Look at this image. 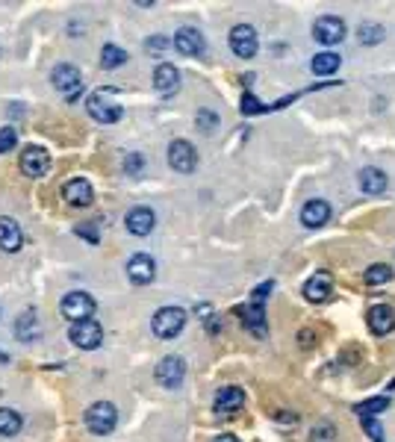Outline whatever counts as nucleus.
<instances>
[{
    "label": "nucleus",
    "instance_id": "nucleus-27",
    "mask_svg": "<svg viewBox=\"0 0 395 442\" xmlns=\"http://www.w3.org/2000/svg\"><path fill=\"white\" fill-rule=\"evenodd\" d=\"M386 407H389V398L378 395V398H369V401H363V404H357L354 410H357V416H360V419H372V416L384 413Z\"/></svg>",
    "mask_w": 395,
    "mask_h": 442
},
{
    "label": "nucleus",
    "instance_id": "nucleus-18",
    "mask_svg": "<svg viewBox=\"0 0 395 442\" xmlns=\"http://www.w3.org/2000/svg\"><path fill=\"white\" fill-rule=\"evenodd\" d=\"M124 225H127V230L133 236H148L153 230V225H156V215L148 207H133L127 212V218H124Z\"/></svg>",
    "mask_w": 395,
    "mask_h": 442
},
{
    "label": "nucleus",
    "instance_id": "nucleus-9",
    "mask_svg": "<svg viewBox=\"0 0 395 442\" xmlns=\"http://www.w3.org/2000/svg\"><path fill=\"white\" fill-rule=\"evenodd\" d=\"M313 36H315V42H322V45H337L345 38V21L337 15H325L313 24Z\"/></svg>",
    "mask_w": 395,
    "mask_h": 442
},
{
    "label": "nucleus",
    "instance_id": "nucleus-11",
    "mask_svg": "<svg viewBox=\"0 0 395 442\" xmlns=\"http://www.w3.org/2000/svg\"><path fill=\"white\" fill-rule=\"evenodd\" d=\"M366 325L374 336H386L395 330V310L386 307V304H374L369 313H366Z\"/></svg>",
    "mask_w": 395,
    "mask_h": 442
},
{
    "label": "nucleus",
    "instance_id": "nucleus-30",
    "mask_svg": "<svg viewBox=\"0 0 395 442\" xmlns=\"http://www.w3.org/2000/svg\"><path fill=\"white\" fill-rule=\"evenodd\" d=\"M360 42H363V45H378V42H384V27H381V24H360Z\"/></svg>",
    "mask_w": 395,
    "mask_h": 442
},
{
    "label": "nucleus",
    "instance_id": "nucleus-2",
    "mask_svg": "<svg viewBox=\"0 0 395 442\" xmlns=\"http://www.w3.org/2000/svg\"><path fill=\"white\" fill-rule=\"evenodd\" d=\"M115 421H118V410H115V404H109V401H94V404L86 410V428L97 436L112 433Z\"/></svg>",
    "mask_w": 395,
    "mask_h": 442
},
{
    "label": "nucleus",
    "instance_id": "nucleus-17",
    "mask_svg": "<svg viewBox=\"0 0 395 442\" xmlns=\"http://www.w3.org/2000/svg\"><path fill=\"white\" fill-rule=\"evenodd\" d=\"M174 48L180 50L183 56H201L207 45H204V36L198 33V30L183 27V30H177V33H174Z\"/></svg>",
    "mask_w": 395,
    "mask_h": 442
},
{
    "label": "nucleus",
    "instance_id": "nucleus-36",
    "mask_svg": "<svg viewBox=\"0 0 395 442\" xmlns=\"http://www.w3.org/2000/svg\"><path fill=\"white\" fill-rule=\"evenodd\" d=\"M274 289V284H271V280H269V284H260V286H256L254 289V301H251V304H263V301H266V295Z\"/></svg>",
    "mask_w": 395,
    "mask_h": 442
},
{
    "label": "nucleus",
    "instance_id": "nucleus-5",
    "mask_svg": "<svg viewBox=\"0 0 395 442\" xmlns=\"http://www.w3.org/2000/svg\"><path fill=\"white\" fill-rule=\"evenodd\" d=\"M59 310H63V316L71 321H86L94 316V298L89 292H68L63 298V304H59Z\"/></svg>",
    "mask_w": 395,
    "mask_h": 442
},
{
    "label": "nucleus",
    "instance_id": "nucleus-38",
    "mask_svg": "<svg viewBox=\"0 0 395 442\" xmlns=\"http://www.w3.org/2000/svg\"><path fill=\"white\" fill-rule=\"evenodd\" d=\"M212 442H239V439H236V436H230V433H222V436H215Z\"/></svg>",
    "mask_w": 395,
    "mask_h": 442
},
{
    "label": "nucleus",
    "instance_id": "nucleus-33",
    "mask_svg": "<svg viewBox=\"0 0 395 442\" xmlns=\"http://www.w3.org/2000/svg\"><path fill=\"white\" fill-rule=\"evenodd\" d=\"M215 124H219V118H215L210 109H201V112H198V127H201L204 133H212Z\"/></svg>",
    "mask_w": 395,
    "mask_h": 442
},
{
    "label": "nucleus",
    "instance_id": "nucleus-32",
    "mask_svg": "<svg viewBox=\"0 0 395 442\" xmlns=\"http://www.w3.org/2000/svg\"><path fill=\"white\" fill-rule=\"evenodd\" d=\"M15 142H18L15 130H12V127H0V153L12 151V148H15Z\"/></svg>",
    "mask_w": 395,
    "mask_h": 442
},
{
    "label": "nucleus",
    "instance_id": "nucleus-16",
    "mask_svg": "<svg viewBox=\"0 0 395 442\" xmlns=\"http://www.w3.org/2000/svg\"><path fill=\"white\" fill-rule=\"evenodd\" d=\"M21 242H24V236H21L18 221L9 215H0V251L15 254V251H21Z\"/></svg>",
    "mask_w": 395,
    "mask_h": 442
},
{
    "label": "nucleus",
    "instance_id": "nucleus-34",
    "mask_svg": "<svg viewBox=\"0 0 395 442\" xmlns=\"http://www.w3.org/2000/svg\"><path fill=\"white\" fill-rule=\"evenodd\" d=\"M142 166H145V159H142L139 153H130V156L124 159V168H127V174H139V171H142Z\"/></svg>",
    "mask_w": 395,
    "mask_h": 442
},
{
    "label": "nucleus",
    "instance_id": "nucleus-35",
    "mask_svg": "<svg viewBox=\"0 0 395 442\" xmlns=\"http://www.w3.org/2000/svg\"><path fill=\"white\" fill-rule=\"evenodd\" d=\"M74 233H77V236H86L92 245H97V239H101V236H97V230H94L92 225H77V227H74Z\"/></svg>",
    "mask_w": 395,
    "mask_h": 442
},
{
    "label": "nucleus",
    "instance_id": "nucleus-6",
    "mask_svg": "<svg viewBox=\"0 0 395 442\" xmlns=\"http://www.w3.org/2000/svg\"><path fill=\"white\" fill-rule=\"evenodd\" d=\"M50 83H53V89L63 92L68 100H74L77 95H80V89H83L80 68H74V65H68V63L56 65V68H53V74H50Z\"/></svg>",
    "mask_w": 395,
    "mask_h": 442
},
{
    "label": "nucleus",
    "instance_id": "nucleus-1",
    "mask_svg": "<svg viewBox=\"0 0 395 442\" xmlns=\"http://www.w3.org/2000/svg\"><path fill=\"white\" fill-rule=\"evenodd\" d=\"M183 325H186V310H180V307H163L151 318V330L160 339H174L183 330Z\"/></svg>",
    "mask_w": 395,
    "mask_h": 442
},
{
    "label": "nucleus",
    "instance_id": "nucleus-39",
    "mask_svg": "<svg viewBox=\"0 0 395 442\" xmlns=\"http://www.w3.org/2000/svg\"><path fill=\"white\" fill-rule=\"evenodd\" d=\"M6 360H9V357H6V354H4V351H0V363H6Z\"/></svg>",
    "mask_w": 395,
    "mask_h": 442
},
{
    "label": "nucleus",
    "instance_id": "nucleus-13",
    "mask_svg": "<svg viewBox=\"0 0 395 442\" xmlns=\"http://www.w3.org/2000/svg\"><path fill=\"white\" fill-rule=\"evenodd\" d=\"M127 277L133 280L136 286H145L156 277V263L148 254H133L130 263H127Z\"/></svg>",
    "mask_w": 395,
    "mask_h": 442
},
{
    "label": "nucleus",
    "instance_id": "nucleus-31",
    "mask_svg": "<svg viewBox=\"0 0 395 442\" xmlns=\"http://www.w3.org/2000/svg\"><path fill=\"white\" fill-rule=\"evenodd\" d=\"M266 109H269V107H263L251 92L242 95V112H245V115H256V112H266Z\"/></svg>",
    "mask_w": 395,
    "mask_h": 442
},
{
    "label": "nucleus",
    "instance_id": "nucleus-37",
    "mask_svg": "<svg viewBox=\"0 0 395 442\" xmlns=\"http://www.w3.org/2000/svg\"><path fill=\"white\" fill-rule=\"evenodd\" d=\"M163 48H168L166 38H148V50H163Z\"/></svg>",
    "mask_w": 395,
    "mask_h": 442
},
{
    "label": "nucleus",
    "instance_id": "nucleus-15",
    "mask_svg": "<svg viewBox=\"0 0 395 442\" xmlns=\"http://www.w3.org/2000/svg\"><path fill=\"white\" fill-rule=\"evenodd\" d=\"M63 198L68 200L71 207H89L94 200V189H92L89 180L77 177V180H68V183L63 186Z\"/></svg>",
    "mask_w": 395,
    "mask_h": 442
},
{
    "label": "nucleus",
    "instance_id": "nucleus-4",
    "mask_svg": "<svg viewBox=\"0 0 395 442\" xmlns=\"http://www.w3.org/2000/svg\"><path fill=\"white\" fill-rule=\"evenodd\" d=\"M86 109H89V115L94 118V122H101V124H115L118 118L124 115L121 104H115V100L109 97V92H94L86 100Z\"/></svg>",
    "mask_w": 395,
    "mask_h": 442
},
{
    "label": "nucleus",
    "instance_id": "nucleus-19",
    "mask_svg": "<svg viewBox=\"0 0 395 442\" xmlns=\"http://www.w3.org/2000/svg\"><path fill=\"white\" fill-rule=\"evenodd\" d=\"M328 218H330V204H328V200H322V198H313V200H307V204L301 207V221H304V227H310V230L322 227Z\"/></svg>",
    "mask_w": 395,
    "mask_h": 442
},
{
    "label": "nucleus",
    "instance_id": "nucleus-22",
    "mask_svg": "<svg viewBox=\"0 0 395 442\" xmlns=\"http://www.w3.org/2000/svg\"><path fill=\"white\" fill-rule=\"evenodd\" d=\"M386 174L381 171V168H374V166H369V168H363L360 171V177H357V186L366 192V195H381V192H386Z\"/></svg>",
    "mask_w": 395,
    "mask_h": 442
},
{
    "label": "nucleus",
    "instance_id": "nucleus-21",
    "mask_svg": "<svg viewBox=\"0 0 395 442\" xmlns=\"http://www.w3.org/2000/svg\"><path fill=\"white\" fill-rule=\"evenodd\" d=\"M177 86H180V71H177L171 63H160L153 71V89L160 95H171L177 92Z\"/></svg>",
    "mask_w": 395,
    "mask_h": 442
},
{
    "label": "nucleus",
    "instance_id": "nucleus-8",
    "mask_svg": "<svg viewBox=\"0 0 395 442\" xmlns=\"http://www.w3.org/2000/svg\"><path fill=\"white\" fill-rule=\"evenodd\" d=\"M168 166L174 171H180V174H192L195 171L198 153H195V148L186 142V139H174V142L168 145Z\"/></svg>",
    "mask_w": 395,
    "mask_h": 442
},
{
    "label": "nucleus",
    "instance_id": "nucleus-23",
    "mask_svg": "<svg viewBox=\"0 0 395 442\" xmlns=\"http://www.w3.org/2000/svg\"><path fill=\"white\" fill-rule=\"evenodd\" d=\"M242 313V321H245V328L254 333V336H266V310H263V304H251V307H245V310H239Z\"/></svg>",
    "mask_w": 395,
    "mask_h": 442
},
{
    "label": "nucleus",
    "instance_id": "nucleus-28",
    "mask_svg": "<svg viewBox=\"0 0 395 442\" xmlns=\"http://www.w3.org/2000/svg\"><path fill=\"white\" fill-rule=\"evenodd\" d=\"M124 63H127V53L121 48H118V45H104V50H101V65L104 68H118Z\"/></svg>",
    "mask_w": 395,
    "mask_h": 442
},
{
    "label": "nucleus",
    "instance_id": "nucleus-3",
    "mask_svg": "<svg viewBox=\"0 0 395 442\" xmlns=\"http://www.w3.org/2000/svg\"><path fill=\"white\" fill-rule=\"evenodd\" d=\"M68 339H71V343H74L77 348L94 351V348H101V343H104V328L97 325L94 318L74 321V325L68 328Z\"/></svg>",
    "mask_w": 395,
    "mask_h": 442
},
{
    "label": "nucleus",
    "instance_id": "nucleus-14",
    "mask_svg": "<svg viewBox=\"0 0 395 442\" xmlns=\"http://www.w3.org/2000/svg\"><path fill=\"white\" fill-rule=\"evenodd\" d=\"M330 292H333V277L328 271H315L304 284V298L310 301V304H325V301L330 298Z\"/></svg>",
    "mask_w": 395,
    "mask_h": 442
},
{
    "label": "nucleus",
    "instance_id": "nucleus-10",
    "mask_svg": "<svg viewBox=\"0 0 395 442\" xmlns=\"http://www.w3.org/2000/svg\"><path fill=\"white\" fill-rule=\"evenodd\" d=\"M256 33H254V27H248V24H239V27H233L230 30V50L236 53V56H242V59H251L254 53H256Z\"/></svg>",
    "mask_w": 395,
    "mask_h": 442
},
{
    "label": "nucleus",
    "instance_id": "nucleus-12",
    "mask_svg": "<svg viewBox=\"0 0 395 442\" xmlns=\"http://www.w3.org/2000/svg\"><path fill=\"white\" fill-rule=\"evenodd\" d=\"M21 168H24V174H30V177H45V174L50 171V156H48V151L38 148V145L24 148V153H21Z\"/></svg>",
    "mask_w": 395,
    "mask_h": 442
},
{
    "label": "nucleus",
    "instance_id": "nucleus-7",
    "mask_svg": "<svg viewBox=\"0 0 395 442\" xmlns=\"http://www.w3.org/2000/svg\"><path fill=\"white\" fill-rule=\"evenodd\" d=\"M156 380H160V387L166 389H177L183 384V377H186V363H183V357H163L160 363H156Z\"/></svg>",
    "mask_w": 395,
    "mask_h": 442
},
{
    "label": "nucleus",
    "instance_id": "nucleus-26",
    "mask_svg": "<svg viewBox=\"0 0 395 442\" xmlns=\"http://www.w3.org/2000/svg\"><path fill=\"white\" fill-rule=\"evenodd\" d=\"M363 280H366L369 286L389 284V280H392V269H389V266H384V263H374V266H369V269L363 271Z\"/></svg>",
    "mask_w": 395,
    "mask_h": 442
},
{
    "label": "nucleus",
    "instance_id": "nucleus-24",
    "mask_svg": "<svg viewBox=\"0 0 395 442\" xmlns=\"http://www.w3.org/2000/svg\"><path fill=\"white\" fill-rule=\"evenodd\" d=\"M340 53H333V50H325V53H315L313 56V63H310V68H313V74H319V77H328V74H333L340 68Z\"/></svg>",
    "mask_w": 395,
    "mask_h": 442
},
{
    "label": "nucleus",
    "instance_id": "nucleus-29",
    "mask_svg": "<svg viewBox=\"0 0 395 442\" xmlns=\"http://www.w3.org/2000/svg\"><path fill=\"white\" fill-rule=\"evenodd\" d=\"M15 333L21 336V339H36V313H33V310H27L21 318H18Z\"/></svg>",
    "mask_w": 395,
    "mask_h": 442
},
{
    "label": "nucleus",
    "instance_id": "nucleus-20",
    "mask_svg": "<svg viewBox=\"0 0 395 442\" xmlns=\"http://www.w3.org/2000/svg\"><path fill=\"white\" fill-rule=\"evenodd\" d=\"M245 407V392L239 387H222L219 392H215V413H236Z\"/></svg>",
    "mask_w": 395,
    "mask_h": 442
},
{
    "label": "nucleus",
    "instance_id": "nucleus-25",
    "mask_svg": "<svg viewBox=\"0 0 395 442\" xmlns=\"http://www.w3.org/2000/svg\"><path fill=\"white\" fill-rule=\"evenodd\" d=\"M21 416H18L15 410L9 407H0V436H15L18 431H21Z\"/></svg>",
    "mask_w": 395,
    "mask_h": 442
}]
</instances>
